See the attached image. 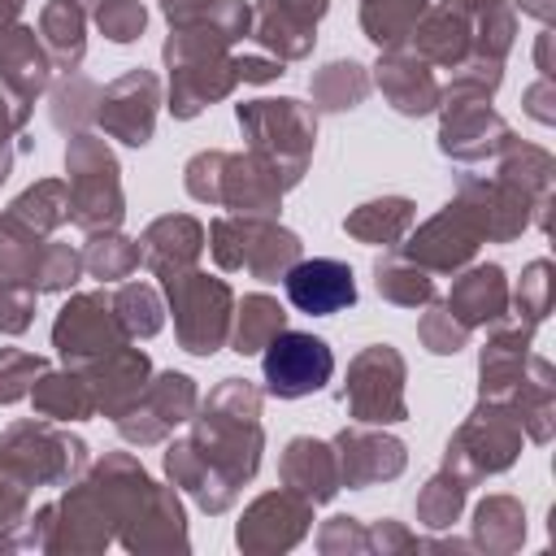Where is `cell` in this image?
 <instances>
[{
    "mask_svg": "<svg viewBox=\"0 0 556 556\" xmlns=\"http://www.w3.org/2000/svg\"><path fill=\"white\" fill-rule=\"evenodd\" d=\"M330 352L313 334H278L265 352V382L274 395H308L330 378Z\"/></svg>",
    "mask_w": 556,
    "mask_h": 556,
    "instance_id": "1",
    "label": "cell"
},
{
    "mask_svg": "<svg viewBox=\"0 0 556 556\" xmlns=\"http://www.w3.org/2000/svg\"><path fill=\"white\" fill-rule=\"evenodd\" d=\"M287 295L300 313H339L356 300L352 269L339 261H304L287 274Z\"/></svg>",
    "mask_w": 556,
    "mask_h": 556,
    "instance_id": "2",
    "label": "cell"
}]
</instances>
